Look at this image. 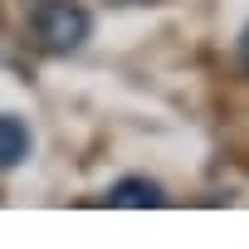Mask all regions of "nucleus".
<instances>
[{
  "label": "nucleus",
  "mask_w": 249,
  "mask_h": 249,
  "mask_svg": "<svg viewBox=\"0 0 249 249\" xmlns=\"http://www.w3.org/2000/svg\"><path fill=\"white\" fill-rule=\"evenodd\" d=\"M30 35L44 54H73L93 35V15L78 0H35L30 10Z\"/></svg>",
  "instance_id": "f257e3e1"
},
{
  "label": "nucleus",
  "mask_w": 249,
  "mask_h": 249,
  "mask_svg": "<svg viewBox=\"0 0 249 249\" xmlns=\"http://www.w3.org/2000/svg\"><path fill=\"white\" fill-rule=\"evenodd\" d=\"M234 54H239V69L249 73V25L239 30V44H234Z\"/></svg>",
  "instance_id": "20e7f679"
},
{
  "label": "nucleus",
  "mask_w": 249,
  "mask_h": 249,
  "mask_svg": "<svg viewBox=\"0 0 249 249\" xmlns=\"http://www.w3.org/2000/svg\"><path fill=\"white\" fill-rule=\"evenodd\" d=\"M103 200L122 205V210H157V205H166V191L157 181H147V176H122V181H112L103 191Z\"/></svg>",
  "instance_id": "f03ea898"
},
{
  "label": "nucleus",
  "mask_w": 249,
  "mask_h": 249,
  "mask_svg": "<svg viewBox=\"0 0 249 249\" xmlns=\"http://www.w3.org/2000/svg\"><path fill=\"white\" fill-rule=\"evenodd\" d=\"M30 147H35L30 127H25V122H20L15 112H0V171L20 166V161L30 157Z\"/></svg>",
  "instance_id": "7ed1b4c3"
}]
</instances>
